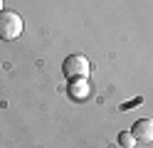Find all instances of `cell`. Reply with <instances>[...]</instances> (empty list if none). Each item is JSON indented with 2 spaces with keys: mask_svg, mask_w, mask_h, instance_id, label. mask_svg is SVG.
<instances>
[{
  "mask_svg": "<svg viewBox=\"0 0 153 148\" xmlns=\"http://www.w3.org/2000/svg\"><path fill=\"white\" fill-rule=\"evenodd\" d=\"M22 35V17L13 10L0 13V39H17Z\"/></svg>",
  "mask_w": 153,
  "mask_h": 148,
  "instance_id": "obj_1",
  "label": "cell"
},
{
  "mask_svg": "<svg viewBox=\"0 0 153 148\" xmlns=\"http://www.w3.org/2000/svg\"><path fill=\"white\" fill-rule=\"evenodd\" d=\"M89 69H91V64H89V59L84 57V54H69L64 59V64H62V72H64V77L69 79H84L89 74Z\"/></svg>",
  "mask_w": 153,
  "mask_h": 148,
  "instance_id": "obj_2",
  "label": "cell"
},
{
  "mask_svg": "<svg viewBox=\"0 0 153 148\" xmlns=\"http://www.w3.org/2000/svg\"><path fill=\"white\" fill-rule=\"evenodd\" d=\"M131 133H133V138H136V141L151 143V141H153V118H138V121L133 123Z\"/></svg>",
  "mask_w": 153,
  "mask_h": 148,
  "instance_id": "obj_3",
  "label": "cell"
},
{
  "mask_svg": "<svg viewBox=\"0 0 153 148\" xmlns=\"http://www.w3.org/2000/svg\"><path fill=\"white\" fill-rule=\"evenodd\" d=\"M89 94H91V84H89L87 77L84 79H72L69 82V96L74 101H84V99H89Z\"/></svg>",
  "mask_w": 153,
  "mask_h": 148,
  "instance_id": "obj_4",
  "label": "cell"
},
{
  "mask_svg": "<svg viewBox=\"0 0 153 148\" xmlns=\"http://www.w3.org/2000/svg\"><path fill=\"white\" fill-rule=\"evenodd\" d=\"M119 146H121V148H133V146H136L133 133H131V131H121V133H119Z\"/></svg>",
  "mask_w": 153,
  "mask_h": 148,
  "instance_id": "obj_5",
  "label": "cell"
},
{
  "mask_svg": "<svg viewBox=\"0 0 153 148\" xmlns=\"http://www.w3.org/2000/svg\"><path fill=\"white\" fill-rule=\"evenodd\" d=\"M0 13H3V0H0Z\"/></svg>",
  "mask_w": 153,
  "mask_h": 148,
  "instance_id": "obj_6",
  "label": "cell"
}]
</instances>
